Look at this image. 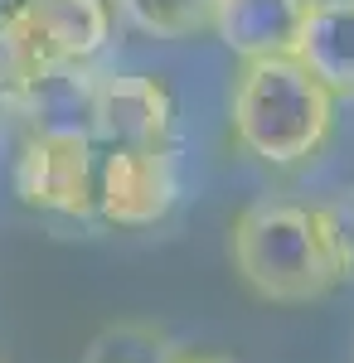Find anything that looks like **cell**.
<instances>
[{
    "label": "cell",
    "mask_w": 354,
    "mask_h": 363,
    "mask_svg": "<svg viewBox=\"0 0 354 363\" xmlns=\"http://www.w3.org/2000/svg\"><path fill=\"white\" fill-rule=\"evenodd\" d=\"M175 203V169L165 145L141 150H102L97 155V184H92V213L117 228H151Z\"/></svg>",
    "instance_id": "5"
},
{
    "label": "cell",
    "mask_w": 354,
    "mask_h": 363,
    "mask_svg": "<svg viewBox=\"0 0 354 363\" xmlns=\"http://www.w3.org/2000/svg\"><path fill=\"white\" fill-rule=\"evenodd\" d=\"M107 5L132 29L156 39H190L214 20V0H107Z\"/></svg>",
    "instance_id": "10"
},
{
    "label": "cell",
    "mask_w": 354,
    "mask_h": 363,
    "mask_svg": "<svg viewBox=\"0 0 354 363\" xmlns=\"http://www.w3.org/2000/svg\"><path fill=\"white\" fill-rule=\"evenodd\" d=\"M170 121H175V102L161 78L107 73L92 83V145H102V150L165 145Z\"/></svg>",
    "instance_id": "6"
},
{
    "label": "cell",
    "mask_w": 354,
    "mask_h": 363,
    "mask_svg": "<svg viewBox=\"0 0 354 363\" xmlns=\"http://www.w3.org/2000/svg\"><path fill=\"white\" fill-rule=\"evenodd\" d=\"M311 0H214V29L223 49L238 58H272L291 54L306 25Z\"/></svg>",
    "instance_id": "7"
},
{
    "label": "cell",
    "mask_w": 354,
    "mask_h": 363,
    "mask_svg": "<svg viewBox=\"0 0 354 363\" xmlns=\"http://www.w3.org/2000/svg\"><path fill=\"white\" fill-rule=\"evenodd\" d=\"M10 10H15V25L25 34V49L39 78L54 68H82L112 39L107 0H20Z\"/></svg>",
    "instance_id": "4"
},
{
    "label": "cell",
    "mask_w": 354,
    "mask_h": 363,
    "mask_svg": "<svg viewBox=\"0 0 354 363\" xmlns=\"http://www.w3.org/2000/svg\"><path fill=\"white\" fill-rule=\"evenodd\" d=\"M185 354L175 339L151 320H112L87 339L82 363H175Z\"/></svg>",
    "instance_id": "9"
},
{
    "label": "cell",
    "mask_w": 354,
    "mask_h": 363,
    "mask_svg": "<svg viewBox=\"0 0 354 363\" xmlns=\"http://www.w3.org/2000/svg\"><path fill=\"white\" fill-rule=\"evenodd\" d=\"M316 218L326 228V242H330L340 281H354V189L335 194L330 203H316Z\"/></svg>",
    "instance_id": "12"
},
{
    "label": "cell",
    "mask_w": 354,
    "mask_h": 363,
    "mask_svg": "<svg viewBox=\"0 0 354 363\" xmlns=\"http://www.w3.org/2000/svg\"><path fill=\"white\" fill-rule=\"evenodd\" d=\"M228 252H233V267L247 291L277 306H306L340 286L316 208L291 203V199L247 203L233 223Z\"/></svg>",
    "instance_id": "2"
},
{
    "label": "cell",
    "mask_w": 354,
    "mask_h": 363,
    "mask_svg": "<svg viewBox=\"0 0 354 363\" xmlns=\"http://www.w3.org/2000/svg\"><path fill=\"white\" fill-rule=\"evenodd\" d=\"M335 92L296 54L243 58L233 83V136L262 165H301L330 136Z\"/></svg>",
    "instance_id": "1"
},
{
    "label": "cell",
    "mask_w": 354,
    "mask_h": 363,
    "mask_svg": "<svg viewBox=\"0 0 354 363\" xmlns=\"http://www.w3.org/2000/svg\"><path fill=\"white\" fill-rule=\"evenodd\" d=\"M291 54L335 92H354V0H311Z\"/></svg>",
    "instance_id": "8"
},
{
    "label": "cell",
    "mask_w": 354,
    "mask_h": 363,
    "mask_svg": "<svg viewBox=\"0 0 354 363\" xmlns=\"http://www.w3.org/2000/svg\"><path fill=\"white\" fill-rule=\"evenodd\" d=\"M34 83H39V73L25 49V34L15 25V10H0V107L25 112V97Z\"/></svg>",
    "instance_id": "11"
},
{
    "label": "cell",
    "mask_w": 354,
    "mask_h": 363,
    "mask_svg": "<svg viewBox=\"0 0 354 363\" xmlns=\"http://www.w3.org/2000/svg\"><path fill=\"white\" fill-rule=\"evenodd\" d=\"M97 184V145L68 131H29L25 150L15 160V194L29 208L87 218Z\"/></svg>",
    "instance_id": "3"
},
{
    "label": "cell",
    "mask_w": 354,
    "mask_h": 363,
    "mask_svg": "<svg viewBox=\"0 0 354 363\" xmlns=\"http://www.w3.org/2000/svg\"><path fill=\"white\" fill-rule=\"evenodd\" d=\"M175 363H233V359H223V354H180Z\"/></svg>",
    "instance_id": "13"
}]
</instances>
